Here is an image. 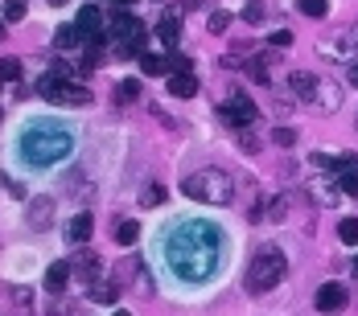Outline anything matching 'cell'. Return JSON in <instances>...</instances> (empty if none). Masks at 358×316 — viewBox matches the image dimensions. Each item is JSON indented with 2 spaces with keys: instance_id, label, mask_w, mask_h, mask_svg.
Returning <instances> with one entry per match:
<instances>
[{
  "instance_id": "cell-11",
  "label": "cell",
  "mask_w": 358,
  "mask_h": 316,
  "mask_svg": "<svg viewBox=\"0 0 358 316\" xmlns=\"http://www.w3.org/2000/svg\"><path fill=\"white\" fill-rule=\"evenodd\" d=\"M338 181H342L346 197H358V156H342L338 160Z\"/></svg>"
},
{
  "instance_id": "cell-31",
  "label": "cell",
  "mask_w": 358,
  "mask_h": 316,
  "mask_svg": "<svg viewBox=\"0 0 358 316\" xmlns=\"http://www.w3.org/2000/svg\"><path fill=\"white\" fill-rule=\"evenodd\" d=\"M272 140H276L280 148H293V144H297V132H293V127H276V132H272Z\"/></svg>"
},
{
  "instance_id": "cell-36",
  "label": "cell",
  "mask_w": 358,
  "mask_h": 316,
  "mask_svg": "<svg viewBox=\"0 0 358 316\" xmlns=\"http://www.w3.org/2000/svg\"><path fill=\"white\" fill-rule=\"evenodd\" d=\"M268 218H272V222L284 218V202H280V197H268Z\"/></svg>"
},
{
  "instance_id": "cell-24",
  "label": "cell",
  "mask_w": 358,
  "mask_h": 316,
  "mask_svg": "<svg viewBox=\"0 0 358 316\" xmlns=\"http://www.w3.org/2000/svg\"><path fill=\"white\" fill-rule=\"evenodd\" d=\"M297 8H301L305 16H313V21H322V16L330 12V0H297Z\"/></svg>"
},
{
  "instance_id": "cell-42",
  "label": "cell",
  "mask_w": 358,
  "mask_h": 316,
  "mask_svg": "<svg viewBox=\"0 0 358 316\" xmlns=\"http://www.w3.org/2000/svg\"><path fill=\"white\" fill-rule=\"evenodd\" d=\"M355 280H358V259H355Z\"/></svg>"
},
{
  "instance_id": "cell-15",
  "label": "cell",
  "mask_w": 358,
  "mask_h": 316,
  "mask_svg": "<svg viewBox=\"0 0 358 316\" xmlns=\"http://www.w3.org/2000/svg\"><path fill=\"white\" fill-rule=\"evenodd\" d=\"M91 300L95 304H115L120 300V284L115 280H91Z\"/></svg>"
},
{
  "instance_id": "cell-33",
  "label": "cell",
  "mask_w": 358,
  "mask_h": 316,
  "mask_svg": "<svg viewBox=\"0 0 358 316\" xmlns=\"http://www.w3.org/2000/svg\"><path fill=\"white\" fill-rule=\"evenodd\" d=\"M120 95L124 99H140V78H124L120 82Z\"/></svg>"
},
{
  "instance_id": "cell-35",
  "label": "cell",
  "mask_w": 358,
  "mask_h": 316,
  "mask_svg": "<svg viewBox=\"0 0 358 316\" xmlns=\"http://www.w3.org/2000/svg\"><path fill=\"white\" fill-rule=\"evenodd\" d=\"M169 70H173V74H190V58L173 53V58H169Z\"/></svg>"
},
{
  "instance_id": "cell-22",
  "label": "cell",
  "mask_w": 358,
  "mask_h": 316,
  "mask_svg": "<svg viewBox=\"0 0 358 316\" xmlns=\"http://www.w3.org/2000/svg\"><path fill=\"white\" fill-rule=\"evenodd\" d=\"M45 313H49V316H74V300H70V296H62V292H54V296H49V304H45Z\"/></svg>"
},
{
  "instance_id": "cell-44",
  "label": "cell",
  "mask_w": 358,
  "mask_h": 316,
  "mask_svg": "<svg viewBox=\"0 0 358 316\" xmlns=\"http://www.w3.org/2000/svg\"><path fill=\"white\" fill-rule=\"evenodd\" d=\"M54 4H66V0H54Z\"/></svg>"
},
{
  "instance_id": "cell-1",
  "label": "cell",
  "mask_w": 358,
  "mask_h": 316,
  "mask_svg": "<svg viewBox=\"0 0 358 316\" xmlns=\"http://www.w3.org/2000/svg\"><path fill=\"white\" fill-rule=\"evenodd\" d=\"M219 255H223V234L210 222H181L165 239L169 271L181 276V280H190V284H202L219 267Z\"/></svg>"
},
{
  "instance_id": "cell-21",
  "label": "cell",
  "mask_w": 358,
  "mask_h": 316,
  "mask_svg": "<svg viewBox=\"0 0 358 316\" xmlns=\"http://www.w3.org/2000/svg\"><path fill=\"white\" fill-rule=\"evenodd\" d=\"M140 70H144L148 78H161V74L169 70V58H157V53H144V58H140Z\"/></svg>"
},
{
  "instance_id": "cell-6",
  "label": "cell",
  "mask_w": 358,
  "mask_h": 316,
  "mask_svg": "<svg viewBox=\"0 0 358 316\" xmlns=\"http://www.w3.org/2000/svg\"><path fill=\"white\" fill-rule=\"evenodd\" d=\"M346 304H350V292H346L342 284H322V292H317V313L334 316V313H342Z\"/></svg>"
},
{
  "instance_id": "cell-17",
  "label": "cell",
  "mask_w": 358,
  "mask_h": 316,
  "mask_svg": "<svg viewBox=\"0 0 358 316\" xmlns=\"http://www.w3.org/2000/svg\"><path fill=\"white\" fill-rule=\"evenodd\" d=\"M289 86H293V95L309 99V95L317 90V74H309V70H293V74H289Z\"/></svg>"
},
{
  "instance_id": "cell-28",
  "label": "cell",
  "mask_w": 358,
  "mask_h": 316,
  "mask_svg": "<svg viewBox=\"0 0 358 316\" xmlns=\"http://www.w3.org/2000/svg\"><path fill=\"white\" fill-rule=\"evenodd\" d=\"M247 70H251V78H256L260 86H272V74L264 70V58H251V62H247Z\"/></svg>"
},
{
  "instance_id": "cell-27",
  "label": "cell",
  "mask_w": 358,
  "mask_h": 316,
  "mask_svg": "<svg viewBox=\"0 0 358 316\" xmlns=\"http://www.w3.org/2000/svg\"><path fill=\"white\" fill-rule=\"evenodd\" d=\"M21 78V58H4L0 62V82H16Z\"/></svg>"
},
{
  "instance_id": "cell-32",
  "label": "cell",
  "mask_w": 358,
  "mask_h": 316,
  "mask_svg": "<svg viewBox=\"0 0 358 316\" xmlns=\"http://www.w3.org/2000/svg\"><path fill=\"white\" fill-rule=\"evenodd\" d=\"M140 202H144V206H161V202H165V185H148Z\"/></svg>"
},
{
  "instance_id": "cell-23",
  "label": "cell",
  "mask_w": 358,
  "mask_h": 316,
  "mask_svg": "<svg viewBox=\"0 0 358 316\" xmlns=\"http://www.w3.org/2000/svg\"><path fill=\"white\" fill-rule=\"evenodd\" d=\"M235 144H239V148H243L247 156H256V152L264 148V140H260L256 132H243V127H239V136H235Z\"/></svg>"
},
{
  "instance_id": "cell-3",
  "label": "cell",
  "mask_w": 358,
  "mask_h": 316,
  "mask_svg": "<svg viewBox=\"0 0 358 316\" xmlns=\"http://www.w3.org/2000/svg\"><path fill=\"white\" fill-rule=\"evenodd\" d=\"M181 193L194 197V202H206V206H227L235 197V185L223 169H198L181 181Z\"/></svg>"
},
{
  "instance_id": "cell-40",
  "label": "cell",
  "mask_w": 358,
  "mask_h": 316,
  "mask_svg": "<svg viewBox=\"0 0 358 316\" xmlns=\"http://www.w3.org/2000/svg\"><path fill=\"white\" fill-rule=\"evenodd\" d=\"M346 74H350V82H355V86H358V58H355V62H350V70H346Z\"/></svg>"
},
{
  "instance_id": "cell-2",
  "label": "cell",
  "mask_w": 358,
  "mask_h": 316,
  "mask_svg": "<svg viewBox=\"0 0 358 316\" xmlns=\"http://www.w3.org/2000/svg\"><path fill=\"white\" fill-rule=\"evenodd\" d=\"M70 148H74V136H70L66 123H33V127L21 136V156H25L33 169L62 160Z\"/></svg>"
},
{
  "instance_id": "cell-37",
  "label": "cell",
  "mask_w": 358,
  "mask_h": 316,
  "mask_svg": "<svg viewBox=\"0 0 358 316\" xmlns=\"http://www.w3.org/2000/svg\"><path fill=\"white\" fill-rule=\"evenodd\" d=\"M49 74H58V78H66V74H70V62H62V58H54V62H49Z\"/></svg>"
},
{
  "instance_id": "cell-7",
  "label": "cell",
  "mask_w": 358,
  "mask_h": 316,
  "mask_svg": "<svg viewBox=\"0 0 358 316\" xmlns=\"http://www.w3.org/2000/svg\"><path fill=\"white\" fill-rule=\"evenodd\" d=\"M260 111H256V103L251 99H243V95H231V103H223V119L231 123V127H243V123H251Z\"/></svg>"
},
{
  "instance_id": "cell-5",
  "label": "cell",
  "mask_w": 358,
  "mask_h": 316,
  "mask_svg": "<svg viewBox=\"0 0 358 316\" xmlns=\"http://www.w3.org/2000/svg\"><path fill=\"white\" fill-rule=\"evenodd\" d=\"M54 197H29V210H25V226L29 230H49L54 226Z\"/></svg>"
},
{
  "instance_id": "cell-12",
  "label": "cell",
  "mask_w": 358,
  "mask_h": 316,
  "mask_svg": "<svg viewBox=\"0 0 358 316\" xmlns=\"http://www.w3.org/2000/svg\"><path fill=\"white\" fill-rule=\"evenodd\" d=\"M157 33H161V41H165V45H177V37H181V12L165 8V16H161Z\"/></svg>"
},
{
  "instance_id": "cell-16",
  "label": "cell",
  "mask_w": 358,
  "mask_h": 316,
  "mask_svg": "<svg viewBox=\"0 0 358 316\" xmlns=\"http://www.w3.org/2000/svg\"><path fill=\"white\" fill-rule=\"evenodd\" d=\"M74 25H78V29H82L87 37H91V33H103V16H99V8H95V4H82V8H78V21H74Z\"/></svg>"
},
{
  "instance_id": "cell-25",
  "label": "cell",
  "mask_w": 358,
  "mask_h": 316,
  "mask_svg": "<svg viewBox=\"0 0 358 316\" xmlns=\"http://www.w3.org/2000/svg\"><path fill=\"white\" fill-rule=\"evenodd\" d=\"M338 239H342L346 247H358V218H342V222H338Z\"/></svg>"
},
{
  "instance_id": "cell-8",
  "label": "cell",
  "mask_w": 358,
  "mask_h": 316,
  "mask_svg": "<svg viewBox=\"0 0 358 316\" xmlns=\"http://www.w3.org/2000/svg\"><path fill=\"white\" fill-rule=\"evenodd\" d=\"M309 193L322 202V206H334L338 197H342V181H330V177H322V169L309 177Z\"/></svg>"
},
{
  "instance_id": "cell-4",
  "label": "cell",
  "mask_w": 358,
  "mask_h": 316,
  "mask_svg": "<svg viewBox=\"0 0 358 316\" xmlns=\"http://www.w3.org/2000/svg\"><path fill=\"white\" fill-rule=\"evenodd\" d=\"M284 271H289V263H284V251H276V247H264V251H256V259L247 263V276H243V284H247V292H272L280 280H284Z\"/></svg>"
},
{
  "instance_id": "cell-38",
  "label": "cell",
  "mask_w": 358,
  "mask_h": 316,
  "mask_svg": "<svg viewBox=\"0 0 358 316\" xmlns=\"http://www.w3.org/2000/svg\"><path fill=\"white\" fill-rule=\"evenodd\" d=\"M272 45H293V33H289V29H276V33H272Z\"/></svg>"
},
{
  "instance_id": "cell-43",
  "label": "cell",
  "mask_w": 358,
  "mask_h": 316,
  "mask_svg": "<svg viewBox=\"0 0 358 316\" xmlns=\"http://www.w3.org/2000/svg\"><path fill=\"white\" fill-rule=\"evenodd\" d=\"M0 37H4V21H0Z\"/></svg>"
},
{
  "instance_id": "cell-45",
  "label": "cell",
  "mask_w": 358,
  "mask_h": 316,
  "mask_svg": "<svg viewBox=\"0 0 358 316\" xmlns=\"http://www.w3.org/2000/svg\"><path fill=\"white\" fill-rule=\"evenodd\" d=\"M115 316H128V313H115Z\"/></svg>"
},
{
  "instance_id": "cell-18",
  "label": "cell",
  "mask_w": 358,
  "mask_h": 316,
  "mask_svg": "<svg viewBox=\"0 0 358 316\" xmlns=\"http://www.w3.org/2000/svg\"><path fill=\"white\" fill-rule=\"evenodd\" d=\"M313 95H317V103H313L317 111H326V115H330V111L338 107V86H334V82H326V78H317V90H313Z\"/></svg>"
},
{
  "instance_id": "cell-26",
  "label": "cell",
  "mask_w": 358,
  "mask_h": 316,
  "mask_svg": "<svg viewBox=\"0 0 358 316\" xmlns=\"http://www.w3.org/2000/svg\"><path fill=\"white\" fill-rule=\"evenodd\" d=\"M136 239H140V226H136V222H120V230H115V243H120V247H132Z\"/></svg>"
},
{
  "instance_id": "cell-19",
  "label": "cell",
  "mask_w": 358,
  "mask_h": 316,
  "mask_svg": "<svg viewBox=\"0 0 358 316\" xmlns=\"http://www.w3.org/2000/svg\"><path fill=\"white\" fill-rule=\"evenodd\" d=\"M82 41H87V33H82L78 25H62V29H58V37H54V45H58V49H74V45H82Z\"/></svg>"
},
{
  "instance_id": "cell-13",
  "label": "cell",
  "mask_w": 358,
  "mask_h": 316,
  "mask_svg": "<svg viewBox=\"0 0 358 316\" xmlns=\"http://www.w3.org/2000/svg\"><path fill=\"white\" fill-rule=\"evenodd\" d=\"M169 95L173 99H194L198 95V78L194 74H169Z\"/></svg>"
},
{
  "instance_id": "cell-20",
  "label": "cell",
  "mask_w": 358,
  "mask_h": 316,
  "mask_svg": "<svg viewBox=\"0 0 358 316\" xmlns=\"http://www.w3.org/2000/svg\"><path fill=\"white\" fill-rule=\"evenodd\" d=\"M70 267H74L82 280H99V255H91V251H82V255H78Z\"/></svg>"
},
{
  "instance_id": "cell-30",
  "label": "cell",
  "mask_w": 358,
  "mask_h": 316,
  "mask_svg": "<svg viewBox=\"0 0 358 316\" xmlns=\"http://www.w3.org/2000/svg\"><path fill=\"white\" fill-rule=\"evenodd\" d=\"M25 16V0H4V21H21Z\"/></svg>"
},
{
  "instance_id": "cell-14",
  "label": "cell",
  "mask_w": 358,
  "mask_h": 316,
  "mask_svg": "<svg viewBox=\"0 0 358 316\" xmlns=\"http://www.w3.org/2000/svg\"><path fill=\"white\" fill-rule=\"evenodd\" d=\"M91 226H95V218L82 210V214H74V218H70V226H66V239H70V243H87V239H91Z\"/></svg>"
},
{
  "instance_id": "cell-10",
  "label": "cell",
  "mask_w": 358,
  "mask_h": 316,
  "mask_svg": "<svg viewBox=\"0 0 358 316\" xmlns=\"http://www.w3.org/2000/svg\"><path fill=\"white\" fill-rule=\"evenodd\" d=\"M70 276H74V267L66 263V259H58V263H49L45 267V292L54 296V292H66V284H70Z\"/></svg>"
},
{
  "instance_id": "cell-46",
  "label": "cell",
  "mask_w": 358,
  "mask_h": 316,
  "mask_svg": "<svg viewBox=\"0 0 358 316\" xmlns=\"http://www.w3.org/2000/svg\"><path fill=\"white\" fill-rule=\"evenodd\" d=\"M0 119H4V111H0Z\"/></svg>"
},
{
  "instance_id": "cell-39",
  "label": "cell",
  "mask_w": 358,
  "mask_h": 316,
  "mask_svg": "<svg viewBox=\"0 0 358 316\" xmlns=\"http://www.w3.org/2000/svg\"><path fill=\"white\" fill-rule=\"evenodd\" d=\"M342 45H358V21H355V25H350V37H346Z\"/></svg>"
},
{
  "instance_id": "cell-9",
  "label": "cell",
  "mask_w": 358,
  "mask_h": 316,
  "mask_svg": "<svg viewBox=\"0 0 358 316\" xmlns=\"http://www.w3.org/2000/svg\"><path fill=\"white\" fill-rule=\"evenodd\" d=\"M54 103H66V107H87L91 103V90L87 86H74V82H58V90H54Z\"/></svg>"
},
{
  "instance_id": "cell-34",
  "label": "cell",
  "mask_w": 358,
  "mask_h": 316,
  "mask_svg": "<svg viewBox=\"0 0 358 316\" xmlns=\"http://www.w3.org/2000/svg\"><path fill=\"white\" fill-rule=\"evenodd\" d=\"M243 21H247V25H260V21H264V8H260V4H247V8H243Z\"/></svg>"
},
{
  "instance_id": "cell-29",
  "label": "cell",
  "mask_w": 358,
  "mask_h": 316,
  "mask_svg": "<svg viewBox=\"0 0 358 316\" xmlns=\"http://www.w3.org/2000/svg\"><path fill=\"white\" fill-rule=\"evenodd\" d=\"M227 25H231V12H223V8H219V12H210V16H206V29H210V33H223V29H227Z\"/></svg>"
},
{
  "instance_id": "cell-41",
  "label": "cell",
  "mask_w": 358,
  "mask_h": 316,
  "mask_svg": "<svg viewBox=\"0 0 358 316\" xmlns=\"http://www.w3.org/2000/svg\"><path fill=\"white\" fill-rule=\"evenodd\" d=\"M186 8H202V0H186Z\"/></svg>"
}]
</instances>
